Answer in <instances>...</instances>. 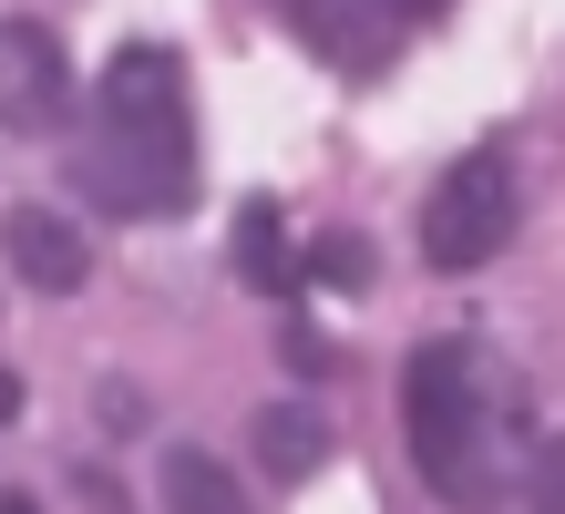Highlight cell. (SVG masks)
I'll return each instance as SVG.
<instances>
[{
	"label": "cell",
	"mask_w": 565,
	"mask_h": 514,
	"mask_svg": "<svg viewBox=\"0 0 565 514\" xmlns=\"http://www.w3.org/2000/svg\"><path fill=\"white\" fill-rule=\"evenodd\" d=\"M278 11L309 31V42H329V52H340V0H278Z\"/></svg>",
	"instance_id": "8fae6325"
},
{
	"label": "cell",
	"mask_w": 565,
	"mask_h": 514,
	"mask_svg": "<svg viewBox=\"0 0 565 514\" xmlns=\"http://www.w3.org/2000/svg\"><path fill=\"white\" fill-rule=\"evenodd\" d=\"M73 186L104 217H175L195 196V114L185 62L164 42H124L93 83V134L73 145Z\"/></svg>",
	"instance_id": "6da1fadb"
},
{
	"label": "cell",
	"mask_w": 565,
	"mask_h": 514,
	"mask_svg": "<svg viewBox=\"0 0 565 514\" xmlns=\"http://www.w3.org/2000/svg\"><path fill=\"white\" fill-rule=\"evenodd\" d=\"M73 114V62L42 21H0V134H52Z\"/></svg>",
	"instance_id": "277c9868"
},
{
	"label": "cell",
	"mask_w": 565,
	"mask_h": 514,
	"mask_svg": "<svg viewBox=\"0 0 565 514\" xmlns=\"http://www.w3.org/2000/svg\"><path fill=\"white\" fill-rule=\"evenodd\" d=\"M237 279H247L257 298H298V248H288L278 196H247V206H237Z\"/></svg>",
	"instance_id": "8992f818"
},
{
	"label": "cell",
	"mask_w": 565,
	"mask_h": 514,
	"mask_svg": "<svg viewBox=\"0 0 565 514\" xmlns=\"http://www.w3.org/2000/svg\"><path fill=\"white\" fill-rule=\"evenodd\" d=\"M164 514H247V484L185 442V453H164Z\"/></svg>",
	"instance_id": "ba28073f"
},
{
	"label": "cell",
	"mask_w": 565,
	"mask_h": 514,
	"mask_svg": "<svg viewBox=\"0 0 565 514\" xmlns=\"http://www.w3.org/2000/svg\"><path fill=\"white\" fill-rule=\"evenodd\" d=\"M381 31H402V21H431V11H452V0H360Z\"/></svg>",
	"instance_id": "7c38bea8"
},
{
	"label": "cell",
	"mask_w": 565,
	"mask_h": 514,
	"mask_svg": "<svg viewBox=\"0 0 565 514\" xmlns=\"http://www.w3.org/2000/svg\"><path fill=\"white\" fill-rule=\"evenodd\" d=\"M0 514H42V504H31V494H0Z\"/></svg>",
	"instance_id": "5bb4252c"
},
{
	"label": "cell",
	"mask_w": 565,
	"mask_h": 514,
	"mask_svg": "<svg viewBox=\"0 0 565 514\" xmlns=\"http://www.w3.org/2000/svg\"><path fill=\"white\" fill-rule=\"evenodd\" d=\"M247 442H257V463H268V473L309 484V473L329 463V411H309V401H268V411L247 422Z\"/></svg>",
	"instance_id": "52a82bcc"
},
{
	"label": "cell",
	"mask_w": 565,
	"mask_h": 514,
	"mask_svg": "<svg viewBox=\"0 0 565 514\" xmlns=\"http://www.w3.org/2000/svg\"><path fill=\"white\" fill-rule=\"evenodd\" d=\"M483 360L462 350V339H422L402 360V442H412V473L452 514H483L493 504V463H483Z\"/></svg>",
	"instance_id": "7a4b0ae2"
},
{
	"label": "cell",
	"mask_w": 565,
	"mask_h": 514,
	"mask_svg": "<svg viewBox=\"0 0 565 514\" xmlns=\"http://www.w3.org/2000/svg\"><path fill=\"white\" fill-rule=\"evenodd\" d=\"M514 217H524V196H514V165L483 145V155H462V165H443V176H431V196H422V258L462 279V268L504 258Z\"/></svg>",
	"instance_id": "3957f363"
},
{
	"label": "cell",
	"mask_w": 565,
	"mask_h": 514,
	"mask_svg": "<svg viewBox=\"0 0 565 514\" xmlns=\"http://www.w3.org/2000/svg\"><path fill=\"white\" fill-rule=\"evenodd\" d=\"M0 248H11V279H21V289H42V298H73V289L93 279L83 227H73V217H52V206H11V217H0Z\"/></svg>",
	"instance_id": "5b68a950"
},
{
	"label": "cell",
	"mask_w": 565,
	"mask_h": 514,
	"mask_svg": "<svg viewBox=\"0 0 565 514\" xmlns=\"http://www.w3.org/2000/svg\"><path fill=\"white\" fill-rule=\"evenodd\" d=\"M309 279H340V289H360V279H371V258H360L350 237H329V248H309Z\"/></svg>",
	"instance_id": "30bf717a"
},
{
	"label": "cell",
	"mask_w": 565,
	"mask_h": 514,
	"mask_svg": "<svg viewBox=\"0 0 565 514\" xmlns=\"http://www.w3.org/2000/svg\"><path fill=\"white\" fill-rule=\"evenodd\" d=\"M0 422H21V370L0 360Z\"/></svg>",
	"instance_id": "4fadbf2b"
},
{
	"label": "cell",
	"mask_w": 565,
	"mask_h": 514,
	"mask_svg": "<svg viewBox=\"0 0 565 514\" xmlns=\"http://www.w3.org/2000/svg\"><path fill=\"white\" fill-rule=\"evenodd\" d=\"M524 504H535V514H565V432L535 453V473H524Z\"/></svg>",
	"instance_id": "9c48e42d"
}]
</instances>
